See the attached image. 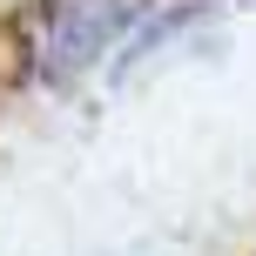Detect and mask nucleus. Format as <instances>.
Segmentation results:
<instances>
[{"label":"nucleus","instance_id":"1","mask_svg":"<svg viewBox=\"0 0 256 256\" xmlns=\"http://www.w3.org/2000/svg\"><path fill=\"white\" fill-rule=\"evenodd\" d=\"M148 0H27L20 14V61L40 81H74L115 40H128Z\"/></svg>","mask_w":256,"mask_h":256}]
</instances>
